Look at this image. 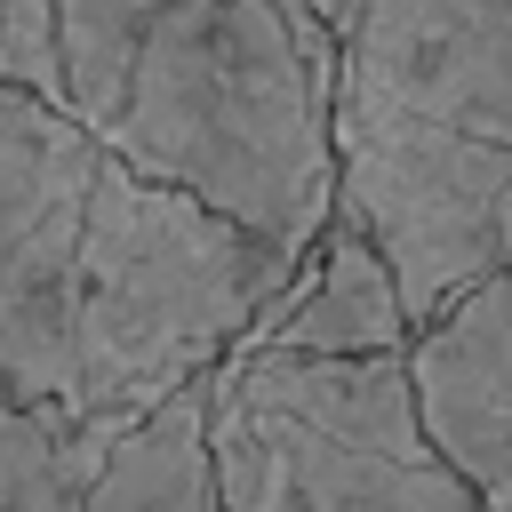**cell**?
I'll return each instance as SVG.
<instances>
[{
    "label": "cell",
    "instance_id": "cell-1",
    "mask_svg": "<svg viewBox=\"0 0 512 512\" xmlns=\"http://www.w3.org/2000/svg\"><path fill=\"white\" fill-rule=\"evenodd\" d=\"M328 80L312 0H168L88 144L304 264L328 224Z\"/></svg>",
    "mask_w": 512,
    "mask_h": 512
},
{
    "label": "cell",
    "instance_id": "cell-2",
    "mask_svg": "<svg viewBox=\"0 0 512 512\" xmlns=\"http://www.w3.org/2000/svg\"><path fill=\"white\" fill-rule=\"evenodd\" d=\"M296 264H280L264 240L200 208L192 192H168L152 176H128L96 152L72 232V416L128 432L168 392L208 376L280 296Z\"/></svg>",
    "mask_w": 512,
    "mask_h": 512
},
{
    "label": "cell",
    "instance_id": "cell-3",
    "mask_svg": "<svg viewBox=\"0 0 512 512\" xmlns=\"http://www.w3.org/2000/svg\"><path fill=\"white\" fill-rule=\"evenodd\" d=\"M200 448L216 512H480L416 432L400 352H224Z\"/></svg>",
    "mask_w": 512,
    "mask_h": 512
},
{
    "label": "cell",
    "instance_id": "cell-4",
    "mask_svg": "<svg viewBox=\"0 0 512 512\" xmlns=\"http://www.w3.org/2000/svg\"><path fill=\"white\" fill-rule=\"evenodd\" d=\"M328 208L392 272L400 320L424 328L440 304L504 272L512 144L464 136L448 120L328 104Z\"/></svg>",
    "mask_w": 512,
    "mask_h": 512
},
{
    "label": "cell",
    "instance_id": "cell-5",
    "mask_svg": "<svg viewBox=\"0 0 512 512\" xmlns=\"http://www.w3.org/2000/svg\"><path fill=\"white\" fill-rule=\"evenodd\" d=\"M88 168L96 144L72 112L0 88V408L72 400V232Z\"/></svg>",
    "mask_w": 512,
    "mask_h": 512
},
{
    "label": "cell",
    "instance_id": "cell-6",
    "mask_svg": "<svg viewBox=\"0 0 512 512\" xmlns=\"http://www.w3.org/2000/svg\"><path fill=\"white\" fill-rule=\"evenodd\" d=\"M328 104L512 144V0H352Z\"/></svg>",
    "mask_w": 512,
    "mask_h": 512
},
{
    "label": "cell",
    "instance_id": "cell-7",
    "mask_svg": "<svg viewBox=\"0 0 512 512\" xmlns=\"http://www.w3.org/2000/svg\"><path fill=\"white\" fill-rule=\"evenodd\" d=\"M208 376L128 432L64 408H0V512H208Z\"/></svg>",
    "mask_w": 512,
    "mask_h": 512
},
{
    "label": "cell",
    "instance_id": "cell-8",
    "mask_svg": "<svg viewBox=\"0 0 512 512\" xmlns=\"http://www.w3.org/2000/svg\"><path fill=\"white\" fill-rule=\"evenodd\" d=\"M400 376L432 456L480 496V512H512V280L488 272L408 328Z\"/></svg>",
    "mask_w": 512,
    "mask_h": 512
},
{
    "label": "cell",
    "instance_id": "cell-9",
    "mask_svg": "<svg viewBox=\"0 0 512 512\" xmlns=\"http://www.w3.org/2000/svg\"><path fill=\"white\" fill-rule=\"evenodd\" d=\"M408 320L392 296V272L376 264V248L328 208L320 240L304 248V264L280 280V296L264 304V320L232 344V352H304V360H352V352H400Z\"/></svg>",
    "mask_w": 512,
    "mask_h": 512
},
{
    "label": "cell",
    "instance_id": "cell-10",
    "mask_svg": "<svg viewBox=\"0 0 512 512\" xmlns=\"http://www.w3.org/2000/svg\"><path fill=\"white\" fill-rule=\"evenodd\" d=\"M168 0H48L56 16V72H64V112L72 128H104L112 104H120V80H128V56L144 40V24L160 16Z\"/></svg>",
    "mask_w": 512,
    "mask_h": 512
},
{
    "label": "cell",
    "instance_id": "cell-11",
    "mask_svg": "<svg viewBox=\"0 0 512 512\" xmlns=\"http://www.w3.org/2000/svg\"><path fill=\"white\" fill-rule=\"evenodd\" d=\"M0 88H24L64 112V72H56V16L48 0H0Z\"/></svg>",
    "mask_w": 512,
    "mask_h": 512
},
{
    "label": "cell",
    "instance_id": "cell-12",
    "mask_svg": "<svg viewBox=\"0 0 512 512\" xmlns=\"http://www.w3.org/2000/svg\"><path fill=\"white\" fill-rule=\"evenodd\" d=\"M344 8H352V0H312V16L328 24V40H336V24H344Z\"/></svg>",
    "mask_w": 512,
    "mask_h": 512
},
{
    "label": "cell",
    "instance_id": "cell-13",
    "mask_svg": "<svg viewBox=\"0 0 512 512\" xmlns=\"http://www.w3.org/2000/svg\"><path fill=\"white\" fill-rule=\"evenodd\" d=\"M208 512H216V504H208Z\"/></svg>",
    "mask_w": 512,
    "mask_h": 512
}]
</instances>
